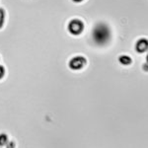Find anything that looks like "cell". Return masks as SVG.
I'll return each instance as SVG.
<instances>
[{"label":"cell","mask_w":148,"mask_h":148,"mask_svg":"<svg viewBox=\"0 0 148 148\" xmlns=\"http://www.w3.org/2000/svg\"><path fill=\"white\" fill-rule=\"evenodd\" d=\"M4 74H5V68H4L2 65H0V79L3 77Z\"/></svg>","instance_id":"8"},{"label":"cell","mask_w":148,"mask_h":148,"mask_svg":"<svg viewBox=\"0 0 148 148\" xmlns=\"http://www.w3.org/2000/svg\"><path fill=\"white\" fill-rule=\"evenodd\" d=\"M84 30V24L78 19H73L68 24V32L73 36H78Z\"/></svg>","instance_id":"2"},{"label":"cell","mask_w":148,"mask_h":148,"mask_svg":"<svg viewBox=\"0 0 148 148\" xmlns=\"http://www.w3.org/2000/svg\"><path fill=\"white\" fill-rule=\"evenodd\" d=\"M4 20H5V11L3 8H0V29L3 27Z\"/></svg>","instance_id":"6"},{"label":"cell","mask_w":148,"mask_h":148,"mask_svg":"<svg viewBox=\"0 0 148 148\" xmlns=\"http://www.w3.org/2000/svg\"><path fill=\"white\" fill-rule=\"evenodd\" d=\"M8 141V137L5 133H1L0 134V146H4Z\"/></svg>","instance_id":"7"},{"label":"cell","mask_w":148,"mask_h":148,"mask_svg":"<svg viewBox=\"0 0 148 148\" xmlns=\"http://www.w3.org/2000/svg\"><path fill=\"white\" fill-rule=\"evenodd\" d=\"M93 40L98 46H105L111 39V31L106 24H98L93 30Z\"/></svg>","instance_id":"1"},{"label":"cell","mask_w":148,"mask_h":148,"mask_svg":"<svg viewBox=\"0 0 148 148\" xmlns=\"http://www.w3.org/2000/svg\"><path fill=\"white\" fill-rule=\"evenodd\" d=\"M119 60H120V62L123 64V65H130V64H131V62H132L131 58L127 56H121L119 57Z\"/></svg>","instance_id":"5"},{"label":"cell","mask_w":148,"mask_h":148,"mask_svg":"<svg viewBox=\"0 0 148 148\" xmlns=\"http://www.w3.org/2000/svg\"><path fill=\"white\" fill-rule=\"evenodd\" d=\"M86 64V58L83 56H75L69 61V67L73 70H79Z\"/></svg>","instance_id":"3"},{"label":"cell","mask_w":148,"mask_h":148,"mask_svg":"<svg viewBox=\"0 0 148 148\" xmlns=\"http://www.w3.org/2000/svg\"><path fill=\"white\" fill-rule=\"evenodd\" d=\"M73 1L74 2H77V3H78V2H81V1H83V0H73Z\"/></svg>","instance_id":"9"},{"label":"cell","mask_w":148,"mask_h":148,"mask_svg":"<svg viewBox=\"0 0 148 148\" xmlns=\"http://www.w3.org/2000/svg\"><path fill=\"white\" fill-rule=\"evenodd\" d=\"M12 146H14V143L13 142H11V144L8 145V147H12Z\"/></svg>","instance_id":"10"},{"label":"cell","mask_w":148,"mask_h":148,"mask_svg":"<svg viewBox=\"0 0 148 148\" xmlns=\"http://www.w3.org/2000/svg\"><path fill=\"white\" fill-rule=\"evenodd\" d=\"M147 47H148L147 40L146 39H141L136 42L135 49H136V51L139 52V53H143V52H145L147 51Z\"/></svg>","instance_id":"4"}]
</instances>
